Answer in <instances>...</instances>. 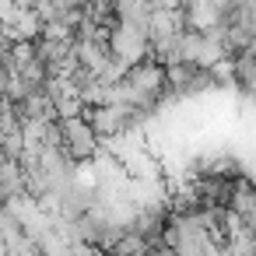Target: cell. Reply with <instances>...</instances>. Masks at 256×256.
<instances>
[{"mask_svg":"<svg viewBox=\"0 0 256 256\" xmlns=\"http://www.w3.org/2000/svg\"><path fill=\"white\" fill-rule=\"evenodd\" d=\"M109 53L120 56V60L130 64V67H140L144 60H151V39L116 22V25L109 28Z\"/></svg>","mask_w":256,"mask_h":256,"instance_id":"cell-2","label":"cell"},{"mask_svg":"<svg viewBox=\"0 0 256 256\" xmlns=\"http://www.w3.org/2000/svg\"><path fill=\"white\" fill-rule=\"evenodd\" d=\"M60 148L74 162H92L102 151V137L84 116H70V120H60Z\"/></svg>","mask_w":256,"mask_h":256,"instance_id":"cell-1","label":"cell"},{"mask_svg":"<svg viewBox=\"0 0 256 256\" xmlns=\"http://www.w3.org/2000/svg\"><path fill=\"white\" fill-rule=\"evenodd\" d=\"M112 256H148L151 252V242H148V235H140L137 228H126L123 235H120V242L109 249Z\"/></svg>","mask_w":256,"mask_h":256,"instance_id":"cell-3","label":"cell"}]
</instances>
